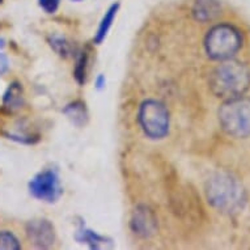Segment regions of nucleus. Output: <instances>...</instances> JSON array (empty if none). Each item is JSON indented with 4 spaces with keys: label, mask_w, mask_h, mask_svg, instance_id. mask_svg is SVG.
<instances>
[{
    "label": "nucleus",
    "mask_w": 250,
    "mask_h": 250,
    "mask_svg": "<svg viewBox=\"0 0 250 250\" xmlns=\"http://www.w3.org/2000/svg\"><path fill=\"white\" fill-rule=\"evenodd\" d=\"M29 191L34 198L47 203L58 201L63 193L59 177L54 170H43L38 173L29 182Z\"/></svg>",
    "instance_id": "nucleus-6"
},
{
    "label": "nucleus",
    "mask_w": 250,
    "mask_h": 250,
    "mask_svg": "<svg viewBox=\"0 0 250 250\" xmlns=\"http://www.w3.org/2000/svg\"><path fill=\"white\" fill-rule=\"evenodd\" d=\"M220 4L217 0H195L193 7V16L195 20L206 22L211 21L212 19L220 13Z\"/></svg>",
    "instance_id": "nucleus-9"
},
{
    "label": "nucleus",
    "mask_w": 250,
    "mask_h": 250,
    "mask_svg": "<svg viewBox=\"0 0 250 250\" xmlns=\"http://www.w3.org/2000/svg\"><path fill=\"white\" fill-rule=\"evenodd\" d=\"M61 0H38V4L45 12L54 13L59 7Z\"/></svg>",
    "instance_id": "nucleus-17"
},
{
    "label": "nucleus",
    "mask_w": 250,
    "mask_h": 250,
    "mask_svg": "<svg viewBox=\"0 0 250 250\" xmlns=\"http://www.w3.org/2000/svg\"><path fill=\"white\" fill-rule=\"evenodd\" d=\"M74 1H80V0H74Z\"/></svg>",
    "instance_id": "nucleus-21"
},
{
    "label": "nucleus",
    "mask_w": 250,
    "mask_h": 250,
    "mask_svg": "<svg viewBox=\"0 0 250 250\" xmlns=\"http://www.w3.org/2000/svg\"><path fill=\"white\" fill-rule=\"evenodd\" d=\"M64 113L67 114V117L78 126H82L86 122V110L85 105L80 101H76V103L70 104L68 106L64 109Z\"/></svg>",
    "instance_id": "nucleus-12"
},
{
    "label": "nucleus",
    "mask_w": 250,
    "mask_h": 250,
    "mask_svg": "<svg viewBox=\"0 0 250 250\" xmlns=\"http://www.w3.org/2000/svg\"><path fill=\"white\" fill-rule=\"evenodd\" d=\"M118 8H119V3L111 4L110 7H109V9H107V12L105 13V16L103 17V20H101V22H100L99 30H97V33H96V37H95V42L97 43V45L101 43V42L105 40V37H106L107 32H109V29H110L115 16H117Z\"/></svg>",
    "instance_id": "nucleus-11"
},
{
    "label": "nucleus",
    "mask_w": 250,
    "mask_h": 250,
    "mask_svg": "<svg viewBox=\"0 0 250 250\" xmlns=\"http://www.w3.org/2000/svg\"><path fill=\"white\" fill-rule=\"evenodd\" d=\"M132 232L142 238H149L157 232V217L148 206H138L130 222Z\"/></svg>",
    "instance_id": "nucleus-7"
},
{
    "label": "nucleus",
    "mask_w": 250,
    "mask_h": 250,
    "mask_svg": "<svg viewBox=\"0 0 250 250\" xmlns=\"http://www.w3.org/2000/svg\"><path fill=\"white\" fill-rule=\"evenodd\" d=\"M24 103V97H22V86L19 83H12L9 84L8 89L4 93V99L3 104L8 110L13 111L20 109L21 105Z\"/></svg>",
    "instance_id": "nucleus-10"
},
{
    "label": "nucleus",
    "mask_w": 250,
    "mask_h": 250,
    "mask_svg": "<svg viewBox=\"0 0 250 250\" xmlns=\"http://www.w3.org/2000/svg\"><path fill=\"white\" fill-rule=\"evenodd\" d=\"M139 123L149 139H163L169 132V111L157 100H147L140 105Z\"/></svg>",
    "instance_id": "nucleus-5"
},
{
    "label": "nucleus",
    "mask_w": 250,
    "mask_h": 250,
    "mask_svg": "<svg viewBox=\"0 0 250 250\" xmlns=\"http://www.w3.org/2000/svg\"><path fill=\"white\" fill-rule=\"evenodd\" d=\"M86 63H88V55H86V53H80L78 62H76V67H75V78H76L79 84H84V82H85Z\"/></svg>",
    "instance_id": "nucleus-16"
},
{
    "label": "nucleus",
    "mask_w": 250,
    "mask_h": 250,
    "mask_svg": "<svg viewBox=\"0 0 250 250\" xmlns=\"http://www.w3.org/2000/svg\"><path fill=\"white\" fill-rule=\"evenodd\" d=\"M76 240L79 242H85L90 248H100L101 245H104L106 242V238L100 236V234L95 233L93 230L85 229V228H82V229L78 230L76 233Z\"/></svg>",
    "instance_id": "nucleus-13"
},
{
    "label": "nucleus",
    "mask_w": 250,
    "mask_h": 250,
    "mask_svg": "<svg viewBox=\"0 0 250 250\" xmlns=\"http://www.w3.org/2000/svg\"><path fill=\"white\" fill-rule=\"evenodd\" d=\"M26 234L30 241L37 248H50L55 241V232L53 224L45 219L32 220L26 226Z\"/></svg>",
    "instance_id": "nucleus-8"
},
{
    "label": "nucleus",
    "mask_w": 250,
    "mask_h": 250,
    "mask_svg": "<svg viewBox=\"0 0 250 250\" xmlns=\"http://www.w3.org/2000/svg\"><path fill=\"white\" fill-rule=\"evenodd\" d=\"M20 242L13 233L8 230H0V250H19Z\"/></svg>",
    "instance_id": "nucleus-14"
},
{
    "label": "nucleus",
    "mask_w": 250,
    "mask_h": 250,
    "mask_svg": "<svg viewBox=\"0 0 250 250\" xmlns=\"http://www.w3.org/2000/svg\"><path fill=\"white\" fill-rule=\"evenodd\" d=\"M1 3H3V0H0V4H1Z\"/></svg>",
    "instance_id": "nucleus-20"
},
{
    "label": "nucleus",
    "mask_w": 250,
    "mask_h": 250,
    "mask_svg": "<svg viewBox=\"0 0 250 250\" xmlns=\"http://www.w3.org/2000/svg\"><path fill=\"white\" fill-rule=\"evenodd\" d=\"M219 122L228 135L233 138L250 136V99L233 97L224 101L219 109Z\"/></svg>",
    "instance_id": "nucleus-3"
},
{
    "label": "nucleus",
    "mask_w": 250,
    "mask_h": 250,
    "mask_svg": "<svg viewBox=\"0 0 250 250\" xmlns=\"http://www.w3.org/2000/svg\"><path fill=\"white\" fill-rule=\"evenodd\" d=\"M50 45H51V47H53L61 57H67L68 54H71L70 43H68L63 37L53 36V37L50 38Z\"/></svg>",
    "instance_id": "nucleus-15"
},
{
    "label": "nucleus",
    "mask_w": 250,
    "mask_h": 250,
    "mask_svg": "<svg viewBox=\"0 0 250 250\" xmlns=\"http://www.w3.org/2000/svg\"><path fill=\"white\" fill-rule=\"evenodd\" d=\"M250 86V68L233 59L223 61L209 76V88L216 97L228 100L245 93Z\"/></svg>",
    "instance_id": "nucleus-2"
},
{
    "label": "nucleus",
    "mask_w": 250,
    "mask_h": 250,
    "mask_svg": "<svg viewBox=\"0 0 250 250\" xmlns=\"http://www.w3.org/2000/svg\"><path fill=\"white\" fill-rule=\"evenodd\" d=\"M206 197L213 208L228 215L240 212L246 203L242 184L227 172H217L209 177L206 184Z\"/></svg>",
    "instance_id": "nucleus-1"
},
{
    "label": "nucleus",
    "mask_w": 250,
    "mask_h": 250,
    "mask_svg": "<svg viewBox=\"0 0 250 250\" xmlns=\"http://www.w3.org/2000/svg\"><path fill=\"white\" fill-rule=\"evenodd\" d=\"M104 85H105V76L100 75L97 80H96V86H97V89H103Z\"/></svg>",
    "instance_id": "nucleus-19"
},
{
    "label": "nucleus",
    "mask_w": 250,
    "mask_h": 250,
    "mask_svg": "<svg viewBox=\"0 0 250 250\" xmlns=\"http://www.w3.org/2000/svg\"><path fill=\"white\" fill-rule=\"evenodd\" d=\"M241 46V32L230 24L215 25L205 38L206 53L215 61L232 59Z\"/></svg>",
    "instance_id": "nucleus-4"
},
{
    "label": "nucleus",
    "mask_w": 250,
    "mask_h": 250,
    "mask_svg": "<svg viewBox=\"0 0 250 250\" xmlns=\"http://www.w3.org/2000/svg\"><path fill=\"white\" fill-rule=\"evenodd\" d=\"M8 58L5 57L4 54H0V75H3L8 70Z\"/></svg>",
    "instance_id": "nucleus-18"
}]
</instances>
